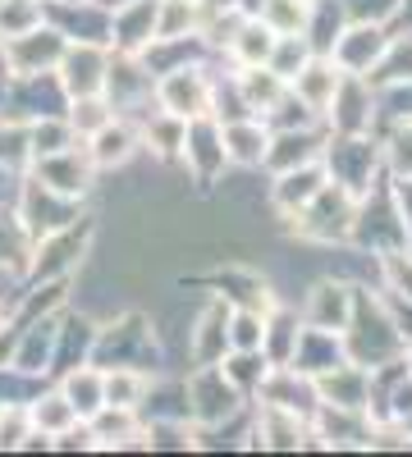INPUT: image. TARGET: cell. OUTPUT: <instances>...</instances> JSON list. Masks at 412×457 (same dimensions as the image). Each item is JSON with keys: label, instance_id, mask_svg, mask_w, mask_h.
Listing matches in <instances>:
<instances>
[{"label": "cell", "instance_id": "cell-1", "mask_svg": "<svg viewBox=\"0 0 412 457\" xmlns=\"http://www.w3.org/2000/svg\"><path fill=\"white\" fill-rule=\"evenodd\" d=\"M340 338H344V357L366 366V370H381V366L408 357V343L399 338L381 293L357 288V284H353V312H349V325Z\"/></svg>", "mask_w": 412, "mask_h": 457}, {"label": "cell", "instance_id": "cell-2", "mask_svg": "<svg viewBox=\"0 0 412 457\" xmlns=\"http://www.w3.org/2000/svg\"><path fill=\"white\" fill-rule=\"evenodd\" d=\"M353 220H357V193H349L344 183L325 179L321 193L289 220V228L303 243H316V247H349Z\"/></svg>", "mask_w": 412, "mask_h": 457}, {"label": "cell", "instance_id": "cell-3", "mask_svg": "<svg viewBox=\"0 0 412 457\" xmlns=\"http://www.w3.org/2000/svg\"><path fill=\"white\" fill-rule=\"evenodd\" d=\"M161 348H156V325L142 312H124L110 325H97L92 343V366H138V370H156Z\"/></svg>", "mask_w": 412, "mask_h": 457}, {"label": "cell", "instance_id": "cell-4", "mask_svg": "<svg viewBox=\"0 0 412 457\" xmlns=\"http://www.w3.org/2000/svg\"><path fill=\"white\" fill-rule=\"evenodd\" d=\"M183 411H189L193 430H220L248 411V398L230 385L220 366H193L183 379Z\"/></svg>", "mask_w": 412, "mask_h": 457}, {"label": "cell", "instance_id": "cell-5", "mask_svg": "<svg viewBox=\"0 0 412 457\" xmlns=\"http://www.w3.org/2000/svg\"><path fill=\"white\" fill-rule=\"evenodd\" d=\"M92 238H97V224L92 215H79L73 224L55 228V234H42L32 243V256H28V270H23V284H42V279H73V270L88 261L92 252Z\"/></svg>", "mask_w": 412, "mask_h": 457}, {"label": "cell", "instance_id": "cell-6", "mask_svg": "<svg viewBox=\"0 0 412 457\" xmlns=\"http://www.w3.org/2000/svg\"><path fill=\"white\" fill-rule=\"evenodd\" d=\"M321 165H325V179H330V183H344L349 193H357V197H362L366 187L385 174V161H381V137H376V133H357V137L325 133Z\"/></svg>", "mask_w": 412, "mask_h": 457}, {"label": "cell", "instance_id": "cell-7", "mask_svg": "<svg viewBox=\"0 0 412 457\" xmlns=\"http://www.w3.org/2000/svg\"><path fill=\"white\" fill-rule=\"evenodd\" d=\"M321 120H325V133H340V137L376 133V120H381L376 87H371L362 73H340L334 96H330V105H325Z\"/></svg>", "mask_w": 412, "mask_h": 457}, {"label": "cell", "instance_id": "cell-8", "mask_svg": "<svg viewBox=\"0 0 412 457\" xmlns=\"http://www.w3.org/2000/svg\"><path fill=\"white\" fill-rule=\"evenodd\" d=\"M152 101H156V110L174 114L183 124L202 120V114H211V69L198 60V64H179L170 73H156Z\"/></svg>", "mask_w": 412, "mask_h": 457}, {"label": "cell", "instance_id": "cell-9", "mask_svg": "<svg viewBox=\"0 0 412 457\" xmlns=\"http://www.w3.org/2000/svg\"><path fill=\"white\" fill-rule=\"evenodd\" d=\"M23 174H32L37 183H46L51 193L73 197V202H88L92 183H97V165H92V156H88V146H83V142H73V146L55 151V156H37V161H28Z\"/></svg>", "mask_w": 412, "mask_h": 457}, {"label": "cell", "instance_id": "cell-10", "mask_svg": "<svg viewBox=\"0 0 412 457\" xmlns=\"http://www.w3.org/2000/svg\"><path fill=\"white\" fill-rule=\"evenodd\" d=\"M14 211H19L23 228H28L32 243H37L42 234H55V228H64V224L79 220V215H83V202L60 197V193H51L46 183H37L32 174H23V187H19V202H14Z\"/></svg>", "mask_w": 412, "mask_h": 457}, {"label": "cell", "instance_id": "cell-11", "mask_svg": "<svg viewBox=\"0 0 412 457\" xmlns=\"http://www.w3.org/2000/svg\"><path fill=\"white\" fill-rule=\"evenodd\" d=\"M152 87H156V79L147 73V64L138 55L110 51L105 87H101V96L110 101V110H115V114H142L147 105H152Z\"/></svg>", "mask_w": 412, "mask_h": 457}, {"label": "cell", "instance_id": "cell-12", "mask_svg": "<svg viewBox=\"0 0 412 457\" xmlns=\"http://www.w3.org/2000/svg\"><path fill=\"white\" fill-rule=\"evenodd\" d=\"M179 165L189 170V179L198 187H215L220 174H224V142H220V124L211 120V114H202V120H189L183 124V151H179Z\"/></svg>", "mask_w": 412, "mask_h": 457}, {"label": "cell", "instance_id": "cell-13", "mask_svg": "<svg viewBox=\"0 0 412 457\" xmlns=\"http://www.w3.org/2000/svg\"><path fill=\"white\" fill-rule=\"evenodd\" d=\"M307 426H312V448H371V426H376V416L357 411V407L316 403Z\"/></svg>", "mask_w": 412, "mask_h": 457}, {"label": "cell", "instance_id": "cell-14", "mask_svg": "<svg viewBox=\"0 0 412 457\" xmlns=\"http://www.w3.org/2000/svg\"><path fill=\"white\" fill-rule=\"evenodd\" d=\"M64 37L42 19L32 32H23V37H10V42H0V60H5V69L14 73H55V64H60V55H64Z\"/></svg>", "mask_w": 412, "mask_h": 457}, {"label": "cell", "instance_id": "cell-15", "mask_svg": "<svg viewBox=\"0 0 412 457\" xmlns=\"http://www.w3.org/2000/svg\"><path fill=\"white\" fill-rule=\"evenodd\" d=\"M105 64H110V46H97V42H69L60 64H55V83L60 92L73 101V96H92L105 87Z\"/></svg>", "mask_w": 412, "mask_h": 457}, {"label": "cell", "instance_id": "cell-16", "mask_svg": "<svg viewBox=\"0 0 412 457\" xmlns=\"http://www.w3.org/2000/svg\"><path fill=\"white\" fill-rule=\"evenodd\" d=\"M385 42H390V23H362V19H349L344 32L334 37L330 60L340 64L344 73H362V79H366V69L381 60Z\"/></svg>", "mask_w": 412, "mask_h": 457}, {"label": "cell", "instance_id": "cell-17", "mask_svg": "<svg viewBox=\"0 0 412 457\" xmlns=\"http://www.w3.org/2000/svg\"><path fill=\"white\" fill-rule=\"evenodd\" d=\"M83 146H88V156H92L97 174L124 170V165L138 156V151H142V142H138V120H133V114H115V120L101 124L92 137H83Z\"/></svg>", "mask_w": 412, "mask_h": 457}, {"label": "cell", "instance_id": "cell-18", "mask_svg": "<svg viewBox=\"0 0 412 457\" xmlns=\"http://www.w3.org/2000/svg\"><path fill=\"white\" fill-rule=\"evenodd\" d=\"M189 353H193V366H220V357L230 353V302L220 293H211L206 307L198 312L193 334H189Z\"/></svg>", "mask_w": 412, "mask_h": 457}, {"label": "cell", "instance_id": "cell-19", "mask_svg": "<svg viewBox=\"0 0 412 457\" xmlns=\"http://www.w3.org/2000/svg\"><path fill=\"white\" fill-rule=\"evenodd\" d=\"M349 312H353V284L325 275V279H316V284L307 288L303 325H312V329H330V334H344Z\"/></svg>", "mask_w": 412, "mask_h": 457}, {"label": "cell", "instance_id": "cell-20", "mask_svg": "<svg viewBox=\"0 0 412 457\" xmlns=\"http://www.w3.org/2000/svg\"><path fill=\"white\" fill-rule=\"evenodd\" d=\"M312 389H316V403L371 411V370L357 361H340V366L312 375Z\"/></svg>", "mask_w": 412, "mask_h": 457}, {"label": "cell", "instance_id": "cell-21", "mask_svg": "<svg viewBox=\"0 0 412 457\" xmlns=\"http://www.w3.org/2000/svg\"><path fill=\"white\" fill-rule=\"evenodd\" d=\"M252 398H256V403H266V407L303 411V416H312V407H316L312 375H303L298 366H271L266 375H261V385H256Z\"/></svg>", "mask_w": 412, "mask_h": 457}, {"label": "cell", "instance_id": "cell-22", "mask_svg": "<svg viewBox=\"0 0 412 457\" xmlns=\"http://www.w3.org/2000/svg\"><path fill=\"white\" fill-rule=\"evenodd\" d=\"M325 183V165L321 161H307V165H293V170H280L275 183H271V211L289 224L298 211H303Z\"/></svg>", "mask_w": 412, "mask_h": 457}, {"label": "cell", "instance_id": "cell-23", "mask_svg": "<svg viewBox=\"0 0 412 457\" xmlns=\"http://www.w3.org/2000/svg\"><path fill=\"white\" fill-rule=\"evenodd\" d=\"M321 146H325V129H271L261 170L280 174V170H293V165L321 161Z\"/></svg>", "mask_w": 412, "mask_h": 457}, {"label": "cell", "instance_id": "cell-24", "mask_svg": "<svg viewBox=\"0 0 412 457\" xmlns=\"http://www.w3.org/2000/svg\"><path fill=\"white\" fill-rule=\"evenodd\" d=\"M156 37V0H124L120 10H110V51L138 55Z\"/></svg>", "mask_w": 412, "mask_h": 457}, {"label": "cell", "instance_id": "cell-25", "mask_svg": "<svg viewBox=\"0 0 412 457\" xmlns=\"http://www.w3.org/2000/svg\"><path fill=\"white\" fill-rule=\"evenodd\" d=\"M211 288L230 302V307H252V312H261V316H266L271 307H280L275 288L261 279V275L243 270V265H224V270H215V275H211Z\"/></svg>", "mask_w": 412, "mask_h": 457}, {"label": "cell", "instance_id": "cell-26", "mask_svg": "<svg viewBox=\"0 0 412 457\" xmlns=\"http://www.w3.org/2000/svg\"><path fill=\"white\" fill-rule=\"evenodd\" d=\"M88 430H92V444L97 448H147V435H142V411L138 407H101L88 416Z\"/></svg>", "mask_w": 412, "mask_h": 457}, {"label": "cell", "instance_id": "cell-27", "mask_svg": "<svg viewBox=\"0 0 412 457\" xmlns=\"http://www.w3.org/2000/svg\"><path fill=\"white\" fill-rule=\"evenodd\" d=\"M220 142H224V161L239 165V170H261L266 161V142H271V129L248 114V120H230L220 124Z\"/></svg>", "mask_w": 412, "mask_h": 457}, {"label": "cell", "instance_id": "cell-28", "mask_svg": "<svg viewBox=\"0 0 412 457\" xmlns=\"http://www.w3.org/2000/svg\"><path fill=\"white\" fill-rule=\"evenodd\" d=\"M55 389L64 394V403L73 407V416H79V421H88L92 411H101V407H105L101 366H92V361H79V366L60 370V375H55Z\"/></svg>", "mask_w": 412, "mask_h": 457}, {"label": "cell", "instance_id": "cell-29", "mask_svg": "<svg viewBox=\"0 0 412 457\" xmlns=\"http://www.w3.org/2000/svg\"><path fill=\"white\" fill-rule=\"evenodd\" d=\"M340 64H334L330 55H312L303 69L289 79V92L298 96V101H307L316 114H325V105H330V96H334V83H340Z\"/></svg>", "mask_w": 412, "mask_h": 457}, {"label": "cell", "instance_id": "cell-30", "mask_svg": "<svg viewBox=\"0 0 412 457\" xmlns=\"http://www.w3.org/2000/svg\"><path fill=\"white\" fill-rule=\"evenodd\" d=\"M366 83L376 87V92L412 83V28H408V32H403V28H399V32L390 28V42H385L381 60L366 69Z\"/></svg>", "mask_w": 412, "mask_h": 457}, {"label": "cell", "instance_id": "cell-31", "mask_svg": "<svg viewBox=\"0 0 412 457\" xmlns=\"http://www.w3.org/2000/svg\"><path fill=\"white\" fill-rule=\"evenodd\" d=\"M340 361H349V357H344V338H340V334H330V329H312V325H303V334H298V348H293V361H289V366H298L303 375H321V370L340 366Z\"/></svg>", "mask_w": 412, "mask_h": 457}, {"label": "cell", "instance_id": "cell-32", "mask_svg": "<svg viewBox=\"0 0 412 457\" xmlns=\"http://www.w3.org/2000/svg\"><path fill=\"white\" fill-rule=\"evenodd\" d=\"M92 343H97V320L88 316H73V312H60V334H55V370H69L79 361H92Z\"/></svg>", "mask_w": 412, "mask_h": 457}, {"label": "cell", "instance_id": "cell-33", "mask_svg": "<svg viewBox=\"0 0 412 457\" xmlns=\"http://www.w3.org/2000/svg\"><path fill=\"white\" fill-rule=\"evenodd\" d=\"M298 334H303V316L289 312L284 302L266 312V329H261V353H266L271 366H289V361H293Z\"/></svg>", "mask_w": 412, "mask_h": 457}, {"label": "cell", "instance_id": "cell-34", "mask_svg": "<svg viewBox=\"0 0 412 457\" xmlns=\"http://www.w3.org/2000/svg\"><path fill=\"white\" fill-rule=\"evenodd\" d=\"M234 83H239V92H243V101H248V110L256 114V120L289 92V83L266 64H234Z\"/></svg>", "mask_w": 412, "mask_h": 457}, {"label": "cell", "instance_id": "cell-35", "mask_svg": "<svg viewBox=\"0 0 412 457\" xmlns=\"http://www.w3.org/2000/svg\"><path fill=\"white\" fill-rule=\"evenodd\" d=\"M138 142H142V151H152L156 161L174 165L179 151H183V120H174V114H165V110L142 114L138 120Z\"/></svg>", "mask_w": 412, "mask_h": 457}, {"label": "cell", "instance_id": "cell-36", "mask_svg": "<svg viewBox=\"0 0 412 457\" xmlns=\"http://www.w3.org/2000/svg\"><path fill=\"white\" fill-rule=\"evenodd\" d=\"M28 256H32V234L23 228L14 206H0V275L23 279Z\"/></svg>", "mask_w": 412, "mask_h": 457}, {"label": "cell", "instance_id": "cell-37", "mask_svg": "<svg viewBox=\"0 0 412 457\" xmlns=\"http://www.w3.org/2000/svg\"><path fill=\"white\" fill-rule=\"evenodd\" d=\"M23 416H28V426L32 430H42V435H64L69 426H79V416H73V407L64 403L60 389H42V394H32L23 398Z\"/></svg>", "mask_w": 412, "mask_h": 457}, {"label": "cell", "instance_id": "cell-38", "mask_svg": "<svg viewBox=\"0 0 412 457\" xmlns=\"http://www.w3.org/2000/svg\"><path fill=\"white\" fill-rule=\"evenodd\" d=\"M101 389L110 407H138L147 403V389H152V370H138V366H105L101 370Z\"/></svg>", "mask_w": 412, "mask_h": 457}, {"label": "cell", "instance_id": "cell-39", "mask_svg": "<svg viewBox=\"0 0 412 457\" xmlns=\"http://www.w3.org/2000/svg\"><path fill=\"white\" fill-rule=\"evenodd\" d=\"M271 46H275V32L261 19H243L239 32L230 37V46H224V55H230L234 64H266Z\"/></svg>", "mask_w": 412, "mask_h": 457}, {"label": "cell", "instance_id": "cell-40", "mask_svg": "<svg viewBox=\"0 0 412 457\" xmlns=\"http://www.w3.org/2000/svg\"><path fill=\"white\" fill-rule=\"evenodd\" d=\"M73 142H83L79 133L69 129L64 114H42V120H28V156H55V151L73 146Z\"/></svg>", "mask_w": 412, "mask_h": 457}, {"label": "cell", "instance_id": "cell-41", "mask_svg": "<svg viewBox=\"0 0 412 457\" xmlns=\"http://www.w3.org/2000/svg\"><path fill=\"white\" fill-rule=\"evenodd\" d=\"M28 161V120L0 110V174H23Z\"/></svg>", "mask_w": 412, "mask_h": 457}, {"label": "cell", "instance_id": "cell-42", "mask_svg": "<svg viewBox=\"0 0 412 457\" xmlns=\"http://www.w3.org/2000/svg\"><path fill=\"white\" fill-rule=\"evenodd\" d=\"M220 370L230 375V385L243 394V398H252L256 394V385H261V375L271 370V361H266V353H243V348H230L220 357Z\"/></svg>", "mask_w": 412, "mask_h": 457}, {"label": "cell", "instance_id": "cell-43", "mask_svg": "<svg viewBox=\"0 0 412 457\" xmlns=\"http://www.w3.org/2000/svg\"><path fill=\"white\" fill-rule=\"evenodd\" d=\"M275 37H293V32H307V19H312V0H266L256 14Z\"/></svg>", "mask_w": 412, "mask_h": 457}, {"label": "cell", "instance_id": "cell-44", "mask_svg": "<svg viewBox=\"0 0 412 457\" xmlns=\"http://www.w3.org/2000/svg\"><path fill=\"white\" fill-rule=\"evenodd\" d=\"M64 120H69V129L79 133V137H92L101 124L115 120V110H110V101H105L101 92H92V96H73V101L64 105Z\"/></svg>", "mask_w": 412, "mask_h": 457}, {"label": "cell", "instance_id": "cell-45", "mask_svg": "<svg viewBox=\"0 0 412 457\" xmlns=\"http://www.w3.org/2000/svg\"><path fill=\"white\" fill-rule=\"evenodd\" d=\"M381 161L390 179H412V120H394L390 137L381 142Z\"/></svg>", "mask_w": 412, "mask_h": 457}, {"label": "cell", "instance_id": "cell-46", "mask_svg": "<svg viewBox=\"0 0 412 457\" xmlns=\"http://www.w3.org/2000/svg\"><path fill=\"white\" fill-rule=\"evenodd\" d=\"M312 55H316V51H312V42H307L303 32H293V37H275V46H271V60H266V69H275L280 79L289 83L293 73L303 69Z\"/></svg>", "mask_w": 412, "mask_h": 457}, {"label": "cell", "instance_id": "cell-47", "mask_svg": "<svg viewBox=\"0 0 412 457\" xmlns=\"http://www.w3.org/2000/svg\"><path fill=\"white\" fill-rule=\"evenodd\" d=\"M42 0H0V42H10V37H23L42 23Z\"/></svg>", "mask_w": 412, "mask_h": 457}, {"label": "cell", "instance_id": "cell-48", "mask_svg": "<svg viewBox=\"0 0 412 457\" xmlns=\"http://www.w3.org/2000/svg\"><path fill=\"white\" fill-rule=\"evenodd\" d=\"M349 19H362V23H390L399 0H340Z\"/></svg>", "mask_w": 412, "mask_h": 457}, {"label": "cell", "instance_id": "cell-49", "mask_svg": "<svg viewBox=\"0 0 412 457\" xmlns=\"http://www.w3.org/2000/svg\"><path fill=\"white\" fill-rule=\"evenodd\" d=\"M381 302H385V312H390V320H394L399 338H403V343H412V297L381 288Z\"/></svg>", "mask_w": 412, "mask_h": 457}, {"label": "cell", "instance_id": "cell-50", "mask_svg": "<svg viewBox=\"0 0 412 457\" xmlns=\"http://www.w3.org/2000/svg\"><path fill=\"white\" fill-rule=\"evenodd\" d=\"M390 28H412V0H399V10H394Z\"/></svg>", "mask_w": 412, "mask_h": 457}, {"label": "cell", "instance_id": "cell-51", "mask_svg": "<svg viewBox=\"0 0 412 457\" xmlns=\"http://www.w3.org/2000/svg\"><path fill=\"white\" fill-rule=\"evenodd\" d=\"M14 297H19V293H14ZM14 297L5 302V293H0V325H5V320H10V312H14Z\"/></svg>", "mask_w": 412, "mask_h": 457}, {"label": "cell", "instance_id": "cell-52", "mask_svg": "<svg viewBox=\"0 0 412 457\" xmlns=\"http://www.w3.org/2000/svg\"><path fill=\"white\" fill-rule=\"evenodd\" d=\"M92 5H101V10H120L124 0H92Z\"/></svg>", "mask_w": 412, "mask_h": 457}, {"label": "cell", "instance_id": "cell-53", "mask_svg": "<svg viewBox=\"0 0 412 457\" xmlns=\"http://www.w3.org/2000/svg\"><path fill=\"white\" fill-rule=\"evenodd\" d=\"M403 361H408V370H412V343H408V357H403Z\"/></svg>", "mask_w": 412, "mask_h": 457}]
</instances>
